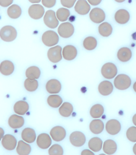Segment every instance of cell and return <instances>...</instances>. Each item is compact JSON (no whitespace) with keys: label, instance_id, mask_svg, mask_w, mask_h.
I'll return each mask as SVG.
<instances>
[{"label":"cell","instance_id":"cell-1","mask_svg":"<svg viewBox=\"0 0 136 155\" xmlns=\"http://www.w3.org/2000/svg\"><path fill=\"white\" fill-rule=\"evenodd\" d=\"M0 36H1V39L3 41L9 42V41H14L17 38V32L14 27L12 26L8 25L1 29Z\"/></svg>","mask_w":136,"mask_h":155},{"label":"cell","instance_id":"cell-2","mask_svg":"<svg viewBox=\"0 0 136 155\" xmlns=\"http://www.w3.org/2000/svg\"><path fill=\"white\" fill-rule=\"evenodd\" d=\"M131 85V79L126 74H119L114 79V86L119 90H125Z\"/></svg>","mask_w":136,"mask_h":155},{"label":"cell","instance_id":"cell-3","mask_svg":"<svg viewBox=\"0 0 136 155\" xmlns=\"http://www.w3.org/2000/svg\"><path fill=\"white\" fill-rule=\"evenodd\" d=\"M42 41L46 47L56 46L59 41V35L54 31L49 30L45 31L42 35Z\"/></svg>","mask_w":136,"mask_h":155},{"label":"cell","instance_id":"cell-4","mask_svg":"<svg viewBox=\"0 0 136 155\" xmlns=\"http://www.w3.org/2000/svg\"><path fill=\"white\" fill-rule=\"evenodd\" d=\"M118 69L113 63L108 62L101 68V74L104 78L111 79L117 75Z\"/></svg>","mask_w":136,"mask_h":155},{"label":"cell","instance_id":"cell-5","mask_svg":"<svg viewBox=\"0 0 136 155\" xmlns=\"http://www.w3.org/2000/svg\"><path fill=\"white\" fill-rule=\"evenodd\" d=\"M44 22L47 27L51 29H55L59 25V19H57L56 13L53 10L46 12L44 17Z\"/></svg>","mask_w":136,"mask_h":155},{"label":"cell","instance_id":"cell-6","mask_svg":"<svg viewBox=\"0 0 136 155\" xmlns=\"http://www.w3.org/2000/svg\"><path fill=\"white\" fill-rule=\"evenodd\" d=\"M69 140L71 144L74 145L76 147H82L85 143H86V138L84 133L79 131H76V132H72L69 137Z\"/></svg>","mask_w":136,"mask_h":155},{"label":"cell","instance_id":"cell-7","mask_svg":"<svg viewBox=\"0 0 136 155\" xmlns=\"http://www.w3.org/2000/svg\"><path fill=\"white\" fill-rule=\"evenodd\" d=\"M62 47L56 46L51 47L49 49L47 56L49 60L53 63H58L62 59Z\"/></svg>","mask_w":136,"mask_h":155},{"label":"cell","instance_id":"cell-8","mask_svg":"<svg viewBox=\"0 0 136 155\" xmlns=\"http://www.w3.org/2000/svg\"><path fill=\"white\" fill-rule=\"evenodd\" d=\"M58 33L63 38H69L74 33V27L70 22L61 24L58 28Z\"/></svg>","mask_w":136,"mask_h":155},{"label":"cell","instance_id":"cell-9","mask_svg":"<svg viewBox=\"0 0 136 155\" xmlns=\"http://www.w3.org/2000/svg\"><path fill=\"white\" fill-rule=\"evenodd\" d=\"M50 135L46 133H42L40 134L36 138V144L37 146L42 150H46V149L50 148L52 145V140Z\"/></svg>","mask_w":136,"mask_h":155},{"label":"cell","instance_id":"cell-10","mask_svg":"<svg viewBox=\"0 0 136 155\" xmlns=\"http://www.w3.org/2000/svg\"><path fill=\"white\" fill-rule=\"evenodd\" d=\"M90 19L93 22L96 24L102 23L106 19V14L100 8H93L90 10Z\"/></svg>","mask_w":136,"mask_h":155},{"label":"cell","instance_id":"cell-11","mask_svg":"<svg viewBox=\"0 0 136 155\" xmlns=\"http://www.w3.org/2000/svg\"><path fill=\"white\" fill-rule=\"evenodd\" d=\"M50 136L53 140L56 142H61L64 140L66 136V132L64 127L56 126L53 127L50 131Z\"/></svg>","mask_w":136,"mask_h":155},{"label":"cell","instance_id":"cell-12","mask_svg":"<svg viewBox=\"0 0 136 155\" xmlns=\"http://www.w3.org/2000/svg\"><path fill=\"white\" fill-rule=\"evenodd\" d=\"M2 144L5 150L11 151L15 150L17 143V139L11 134H5L2 140Z\"/></svg>","mask_w":136,"mask_h":155},{"label":"cell","instance_id":"cell-13","mask_svg":"<svg viewBox=\"0 0 136 155\" xmlns=\"http://www.w3.org/2000/svg\"><path fill=\"white\" fill-rule=\"evenodd\" d=\"M28 12L31 18L33 19H39L44 15L45 11L44 7L36 4L29 7Z\"/></svg>","mask_w":136,"mask_h":155},{"label":"cell","instance_id":"cell-14","mask_svg":"<svg viewBox=\"0 0 136 155\" xmlns=\"http://www.w3.org/2000/svg\"><path fill=\"white\" fill-rule=\"evenodd\" d=\"M106 130L110 135H115L121 132V124L117 120H110L106 124Z\"/></svg>","mask_w":136,"mask_h":155},{"label":"cell","instance_id":"cell-15","mask_svg":"<svg viewBox=\"0 0 136 155\" xmlns=\"http://www.w3.org/2000/svg\"><path fill=\"white\" fill-rule=\"evenodd\" d=\"M46 89L51 94H56L62 90V84L57 79H53L47 81Z\"/></svg>","mask_w":136,"mask_h":155},{"label":"cell","instance_id":"cell-16","mask_svg":"<svg viewBox=\"0 0 136 155\" xmlns=\"http://www.w3.org/2000/svg\"><path fill=\"white\" fill-rule=\"evenodd\" d=\"M77 49L73 45H67L64 47L62 51L63 58L68 61L74 59L77 56Z\"/></svg>","mask_w":136,"mask_h":155},{"label":"cell","instance_id":"cell-17","mask_svg":"<svg viewBox=\"0 0 136 155\" xmlns=\"http://www.w3.org/2000/svg\"><path fill=\"white\" fill-rule=\"evenodd\" d=\"M90 6L87 1L79 0L76 2L75 5V11L81 15H86L90 12Z\"/></svg>","mask_w":136,"mask_h":155},{"label":"cell","instance_id":"cell-18","mask_svg":"<svg viewBox=\"0 0 136 155\" xmlns=\"http://www.w3.org/2000/svg\"><path fill=\"white\" fill-rule=\"evenodd\" d=\"M8 124L12 129H19L24 124V119L22 116L18 114H13L9 118Z\"/></svg>","mask_w":136,"mask_h":155},{"label":"cell","instance_id":"cell-19","mask_svg":"<svg viewBox=\"0 0 136 155\" xmlns=\"http://www.w3.org/2000/svg\"><path fill=\"white\" fill-rule=\"evenodd\" d=\"M113 91V85L110 81H103L98 85V92L103 96L110 95Z\"/></svg>","mask_w":136,"mask_h":155},{"label":"cell","instance_id":"cell-20","mask_svg":"<svg viewBox=\"0 0 136 155\" xmlns=\"http://www.w3.org/2000/svg\"><path fill=\"white\" fill-rule=\"evenodd\" d=\"M115 20L120 25H125L130 20V14L125 9H119L115 12Z\"/></svg>","mask_w":136,"mask_h":155},{"label":"cell","instance_id":"cell-21","mask_svg":"<svg viewBox=\"0 0 136 155\" xmlns=\"http://www.w3.org/2000/svg\"><path fill=\"white\" fill-rule=\"evenodd\" d=\"M29 109V105L25 101H18V102H16L14 105V111L16 114L20 115V116H22V115L27 114Z\"/></svg>","mask_w":136,"mask_h":155},{"label":"cell","instance_id":"cell-22","mask_svg":"<svg viewBox=\"0 0 136 155\" xmlns=\"http://www.w3.org/2000/svg\"><path fill=\"white\" fill-rule=\"evenodd\" d=\"M21 138L25 142L31 144L36 140V132L32 128H25L21 132Z\"/></svg>","mask_w":136,"mask_h":155},{"label":"cell","instance_id":"cell-23","mask_svg":"<svg viewBox=\"0 0 136 155\" xmlns=\"http://www.w3.org/2000/svg\"><path fill=\"white\" fill-rule=\"evenodd\" d=\"M14 71V65L11 61H3L0 64V71L5 76L11 75Z\"/></svg>","mask_w":136,"mask_h":155},{"label":"cell","instance_id":"cell-24","mask_svg":"<svg viewBox=\"0 0 136 155\" xmlns=\"http://www.w3.org/2000/svg\"><path fill=\"white\" fill-rule=\"evenodd\" d=\"M90 132L95 134H100L104 130V123L102 120L96 119L91 121L89 124Z\"/></svg>","mask_w":136,"mask_h":155},{"label":"cell","instance_id":"cell-25","mask_svg":"<svg viewBox=\"0 0 136 155\" xmlns=\"http://www.w3.org/2000/svg\"><path fill=\"white\" fill-rule=\"evenodd\" d=\"M103 150L107 155H112L115 154L117 151V144L115 141L108 140L104 142L103 145Z\"/></svg>","mask_w":136,"mask_h":155},{"label":"cell","instance_id":"cell-26","mask_svg":"<svg viewBox=\"0 0 136 155\" xmlns=\"http://www.w3.org/2000/svg\"><path fill=\"white\" fill-rule=\"evenodd\" d=\"M117 57L118 59L122 62H126L131 59L132 51L128 47H122L118 50Z\"/></svg>","mask_w":136,"mask_h":155},{"label":"cell","instance_id":"cell-27","mask_svg":"<svg viewBox=\"0 0 136 155\" xmlns=\"http://www.w3.org/2000/svg\"><path fill=\"white\" fill-rule=\"evenodd\" d=\"M103 145V141L98 137H93L88 142V147L94 152H98L101 150Z\"/></svg>","mask_w":136,"mask_h":155},{"label":"cell","instance_id":"cell-28","mask_svg":"<svg viewBox=\"0 0 136 155\" xmlns=\"http://www.w3.org/2000/svg\"><path fill=\"white\" fill-rule=\"evenodd\" d=\"M16 150L19 155H29L31 151V147L28 143L25 142L24 140H20L18 142Z\"/></svg>","mask_w":136,"mask_h":155},{"label":"cell","instance_id":"cell-29","mask_svg":"<svg viewBox=\"0 0 136 155\" xmlns=\"http://www.w3.org/2000/svg\"><path fill=\"white\" fill-rule=\"evenodd\" d=\"M73 111H74V107H73V105L69 102L63 103L59 109V114L64 117H70L72 114Z\"/></svg>","mask_w":136,"mask_h":155},{"label":"cell","instance_id":"cell-30","mask_svg":"<svg viewBox=\"0 0 136 155\" xmlns=\"http://www.w3.org/2000/svg\"><path fill=\"white\" fill-rule=\"evenodd\" d=\"M47 103L52 108H58L63 104L62 98L57 94L50 95L47 99Z\"/></svg>","mask_w":136,"mask_h":155},{"label":"cell","instance_id":"cell-31","mask_svg":"<svg viewBox=\"0 0 136 155\" xmlns=\"http://www.w3.org/2000/svg\"><path fill=\"white\" fill-rule=\"evenodd\" d=\"M41 76V70L39 67L31 66L26 70V77L29 79H37Z\"/></svg>","mask_w":136,"mask_h":155},{"label":"cell","instance_id":"cell-32","mask_svg":"<svg viewBox=\"0 0 136 155\" xmlns=\"http://www.w3.org/2000/svg\"><path fill=\"white\" fill-rule=\"evenodd\" d=\"M98 31L103 37H109L113 32V27L108 22H103L98 27Z\"/></svg>","mask_w":136,"mask_h":155},{"label":"cell","instance_id":"cell-33","mask_svg":"<svg viewBox=\"0 0 136 155\" xmlns=\"http://www.w3.org/2000/svg\"><path fill=\"white\" fill-rule=\"evenodd\" d=\"M7 14L11 19H17L21 15V7L17 5H12L8 8Z\"/></svg>","mask_w":136,"mask_h":155},{"label":"cell","instance_id":"cell-34","mask_svg":"<svg viewBox=\"0 0 136 155\" xmlns=\"http://www.w3.org/2000/svg\"><path fill=\"white\" fill-rule=\"evenodd\" d=\"M104 113V108L101 104H94L90 110V114L93 118L98 119L100 118Z\"/></svg>","mask_w":136,"mask_h":155},{"label":"cell","instance_id":"cell-35","mask_svg":"<svg viewBox=\"0 0 136 155\" xmlns=\"http://www.w3.org/2000/svg\"><path fill=\"white\" fill-rule=\"evenodd\" d=\"M84 47L87 50H93L97 47V40L93 37H88L84 40Z\"/></svg>","mask_w":136,"mask_h":155},{"label":"cell","instance_id":"cell-36","mask_svg":"<svg viewBox=\"0 0 136 155\" xmlns=\"http://www.w3.org/2000/svg\"><path fill=\"white\" fill-rule=\"evenodd\" d=\"M39 87V82L36 79H27L24 81V87L29 92H35Z\"/></svg>","mask_w":136,"mask_h":155},{"label":"cell","instance_id":"cell-37","mask_svg":"<svg viewBox=\"0 0 136 155\" xmlns=\"http://www.w3.org/2000/svg\"><path fill=\"white\" fill-rule=\"evenodd\" d=\"M56 17L59 21H66L70 17V11L66 8H60L56 12Z\"/></svg>","mask_w":136,"mask_h":155},{"label":"cell","instance_id":"cell-38","mask_svg":"<svg viewBox=\"0 0 136 155\" xmlns=\"http://www.w3.org/2000/svg\"><path fill=\"white\" fill-rule=\"evenodd\" d=\"M49 155H64V149L58 144L51 146L49 150Z\"/></svg>","mask_w":136,"mask_h":155},{"label":"cell","instance_id":"cell-39","mask_svg":"<svg viewBox=\"0 0 136 155\" xmlns=\"http://www.w3.org/2000/svg\"><path fill=\"white\" fill-rule=\"evenodd\" d=\"M126 137L131 142L136 143V127H131L126 132Z\"/></svg>","mask_w":136,"mask_h":155},{"label":"cell","instance_id":"cell-40","mask_svg":"<svg viewBox=\"0 0 136 155\" xmlns=\"http://www.w3.org/2000/svg\"><path fill=\"white\" fill-rule=\"evenodd\" d=\"M61 3L64 7L68 9V8H71L72 7H74V5L76 2L75 0H62Z\"/></svg>","mask_w":136,"mask_h":155},{"label":"cell","instance_id":"cell-41","mask_svg":"<svg viewBox=\"0 0 136 155\" xmlns=\"http://www.w3.org/2000/svg\"><path fill=\"white\" fill-rule=\"evenodd\" d=\"M42 5L47 8H52L54 7V5H56V2L55 0H42L41 1Z\"/></svg>","mask_w":136,"mask_h":155},{"label":"cell","instance_id":"cell-42","mask_svg":"<svg viewBox=\"0 0 136 155\" xmlns=\"http://www.w3.org/2000/svg\"><path fill=\"white\" fill-rule=\"evenodd\" d=\"M12 0H1V1H0V5L3 7H9L10 6H11V5H12Z\"/></svg>","mask_w":136,"mask_h":155},{"label":"cell","instance_id":"cell-43","mask_svg":"<svg viewBox=\"0 0 136 155\" xmlns=\"http://www.w3.org/2000/svg\"><path fill=\"white\" fill-rule=\"evenodd\" d=\"M81 155H95L93 151L90 150H84L81 153Z\"/></svg>","mask_w":136,"mask_h":155},{"label":"cell","instance_id":"cell-44","mask_svg":"<svg viewBox=\"0 0 136 155\" xmlns=\"http://www.w3.org/2000/svg\"><path fill=\"white\" fill-rule=\"evenodd\" d=\"M100 2H101V0H88V3H89L90 5L96 6L99 5Z\"/></svg>","mask_w":136,"mask_h":155},{"label":"cell","instance_id":"cell-45","mask_svg":"<svg viewBox=\"0 0 136 155\" xmlns=\"http://www.w3.org/2000/svg\"><path fill=\"white\" fill-rule=\"evenodd\" d=\"M29 2H30L31 3H33V5H34V4L35 5H36L37 3H39L41 1L40 0H29Z\"/></svg>","mask_w":136,"mask_h":155},{"label":"cell","instance_id":"cell-46","mask_svg":"<svg viewBox=\"0 0 136 155\" xmlns=\"http://www.w3.org/2000/svg\"><path fill=\"white\" fill-rule=\"evenodd\" d=\"M132 120H133V123L134 124V125H135V126L136 127V114L133 115Z\"/></svg>","mask_w":136,"mask_h":155},{"label":"cell","instance_id":"cell-47","mask_svg":"<svg viewBox=\"0 0 136 155\" xmlns=\"http://www.w3.org/2000/svg\"><path fill=\"white\" fill-rule=\"evenodd\" d=\"M0 130H1V140H2V138L5 137V135H4V134H5V131H4V130L2 128H0Z\"/></svg>","mask_w":136,"mask_h":155},{"label":"cell","instance_id":"cell-48","mask_svg":"<svg viewBox=\"0 0 136 155\" xmlns=\"http://www.w3.org/2000/svg\"><path fill=\"white\" fill-rule=\"evenodd\" d=\"M133 151L134 154L136 155V143H135V144H134V146H133Z\"/></svg>","mask_w":136,"mask_h":155},{"label":"cell","instance_id":"cell-49","mask_svg":"<svg viewBox=\"0 0 136 155\" xmlns=\"http://www.w3.org/2000/svg\"><path fill=\"white\" fill-rule=\"evenodd\" d=\"M133 90L136 92V81L134 83V84H133Z\"/></svg>","mask_w":136,"mask_h":155},{"label":"cell","instance_id":"cell-50","mask_svg":"<svg viewBox=\"0 0 136 155\" xmlns=\"http://www.w3.org/2000/svg\"><path fill=\"white\" fill-rule=\"evenodd\" d=\"M116 2H123L124 0H116Z\"/></svg>","mask_w":136,"mask_h":155},{"label":"cell","instance_id":"cell-51","mask_svg":"<svg viewBox=\"0 0 136 155\" xmlns=\"http://www.w3.org/2000/svg\"><path fill=\"white\" fill-rule=\"evenodd\" d=\"M99 155H106V154H99Z\"/></svg>","mask_w":136,"mask_h":155}]
</instances>
